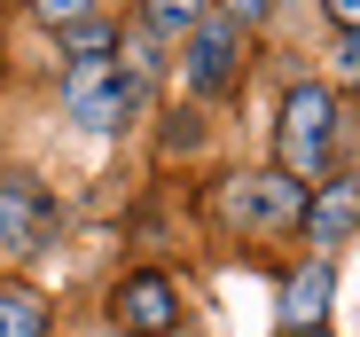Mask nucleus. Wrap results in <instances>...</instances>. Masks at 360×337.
<instances>
[{
	"label": "nucleus",
	"mask_w": 360,
	"mask_h": 337,
	"mask_svg": "<svg viewBox=\"0 0 360 337\" xmlns=\"http://www.w3.org/2000/svg\"><path fill=\"white\" fill-rule=\"evenodd\" d=\"M0 337H47V306H39V291H0Z\"/></svg>",
	"instance_id": "obj_9"
},
{
	"label": "nucleus",
	"mask_w": 360,
	"mask_h": 337,
	"mask_svg": "<svg viewBox=\"0 0 360 337\" xmlns=\"http://www.w3.org/2000/svg\"><path fill=\"white\" fill-rule=\"evenodd\" d=\"M329 134H337V110L321 87H297L282 102V165H290V181H314L321 165H329Z\"/></svg>",
	"instance_id": "obj_1"
},
{
	"label": "nucleus",
	"mask_w": 360,
	"mask_h": 337,
	"mask_svg": "<svg viewBox=\"0 0 360 337\" xmlns=\"http://www.w3.org/2000/svg\"><path fill=\"white\" fill-rule=\"evenodd\" d=\"M134 94H141V87L117 71L110 55H102V63H71V79H63V110H71L79 126H117V118H134Z\"/></svg>",
	"instance_id": "obj_2"
},
{
	"label": "nucleus",
	"mask_w": 360,
	"mask_h": 337,
	"mask_svg": "<svg viewBox=\"0 0 360 337\" xmlns=\"http://www.w3.org/2000/svg\"><path fill=\"white\" fill-rule=\"evenodd\" d=\"M47 236H55V196L39 181L8 173L0 181V251H39Z\"/></svg>",
	"instance_id": "obj_3"
},
{
	"label": "nucleus",
	"mask_w": 360,
	"mask_h": 337,
	"mask_svg": "<svg viewBox=\"0 0 360 337\" xmlns=\"http://www.w3.org/2000/svg\"><path fill=\"white\" fill-rule=\"evenodd\" d=\"M321 314H329V267L314 259L306 274L282 283V329H321Z\"/></svg>",
	"instance_id": "obj_8"
},
{
	"label": "nucleus",
	"mask_w": 360,
	"mask_h": 337,
	"mask_svg": "<svg viewBox=\"0 0 360 337\" xmlns=\"http://www.w3.org/2000/svg\"><path fill=\"white\" fill-rule=\"evenodd\" d=\"M360 228V181H329L314 204H306V236L314 243H345Z\"/></svg>",
	"instance_id": "obj_7"
},
{
	"label": "nucleus",
	"mask_w": 360,
	"mask_h": 337,
	"mask_svg": "<svg viewBox=\"0 0 360 337\" xmlns=\"http://www.w3.org/2000/svg\"><path fill=\"white\" fill-rule=\"evenodd\" d=\"M86 8H94V0H39V16H47V24H63V32L86 24Z\"/></svg>",
	"instance_id": "obj_12"
},
{
	"label": "nucleus",
	"mask_w": 360,
	"mask_h": 337,
	"mask_svg": "<svg viewBox=\"0 0 360 337\" xmlns=\"http://www.w3.org/2000/svg\"><path fill=\"white\" fill-rule=\"evenodd\" d=\"M337 79H345V87H360V32H345V39H337Z\"/></svg>",
	"instance_id": "obj_13"
},
{
	"label": "nucleus",
	"mask_w": 360,
	"mask_h": 337,
	"mask_svg": "<svg viewBox=\"0 0 360 337\" xmlns=\"http://www.w3.org/2000/svg\"><path fill=\"white\" fill-rule=\"evenodd\" d=\"M306 204H314L306 181H290V173H251L227 189V212L251 220V228H290V220H306Z\"/></svg>",
	"instance_id": "obj_4"
},
{
	"label": "nucleus",
	"mask_w": 360,
	"mask_h": 337,
	"mask_svg": "<svg viewBox=\"0 0 360 337\" xmlns=\"http://www.w3.org/2000/svg\"><path fill=\"white\" fill-rule=\"evenodd\" d=\"M172 322H180V291L165 283V274H126V283H117V329L165 337Z\"/></svg>",
	"instance_id": "obj_5"
},
{
	"label": "nucleus",
	"mask_w": 360,
	"mask_h": 337,
	"mask_svg": "<svg viewBox=\"0 0 360 337\" xmlns=\"http://www.w3.org/2000/svg\"><path fill=\"white\" fill-rule=\"evenodd\" d=\"M329 16H337L345 32H360V0H329Z\"/></svg>",
	"instance_id": "obj_14"
},
{
	"label": "nucleus",
	"mask_w": 360,
	"mask_h": 337,
	"mask_svg": "<svg viewBox=\"0 0 360 337\" xmlns=\"http://www.w3.org/2000/svg\"><path fill=\"white\" fill-rule=\"evenodd\" d=\"M235 71H243V24H235V16H219V24H196L188 79H196L204 94H219V87H235Z\"/></svg>",
	"instance_id": "obj_6"
},
{
	"label": "nucleus",
	"mask_w": 360,
	"mask_h": 337,
	"mask_svg": "<svg viewBox=\"0 0 360 337\" xmlns=\"http://www.w3.org/2000/svg\"><path fill=\"white\" fill-rule=\"evenodd\" d=\"M110 47H117V32H110V24H94V16H86V24H71V63H102Z\"/></svg>",
	"instance_id": "obj_10"
},
{
	"label": "nucleus",
	"mask_w": 360,
	"mask_h": 337,
	"mask_svg": "<svg viewBox=\"0 0 360 337\" xmlns=\"http://www.w3.org/2000/svg\"><path fill=\"white\" fill-rule=\"evenodd\" d=\"M149 24L157 32H196L204 24V0H149Z\"/></svg>",
	"instance_id": "obj_11"
},
{
	"label": "nucleus",
	"mask_w": 360,
	"mask_h": 337,
	"mask_svg": "<svg viewBox=\"0 0 360 337\" xmlns=\"http://www.w3.org/2000/svg\"><path fill=\"white\" fill-rule=\"evenodd\" d=\"M259 8H266V0H227V16H235V24H251Z\"/></svg>",
	"instance_id": "obj_15"
}]
</instances>
